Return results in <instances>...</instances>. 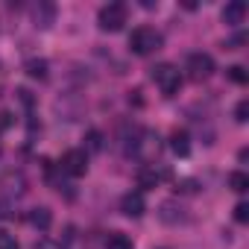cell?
<instances>
[{"label": "cell", "mask_w": 249, "mask_h": 249, "mask_svg": "<svg viewBox=\"0 0 249 249\" xmlns=\"http://www.w3.org/2000/svg\"><path fill=\"white\" fill-rule=\"evenodd\" d=\"M24 71H27V76H33V79H47V62H44V59H30V62L24 65Z\"/></svg>", "instance_id": "11"}, {"label": "cell", "mask_w": 249, "mask_h": 249, "mask_svg": "<svg viewBox=\"0 0 249 249\" xmlns=\"http://www.w3.org/2000/svg\"><path fill=\"white\" fill-rule=\"evenodd\" d=\"M170 150H173L176 156H188V153H191V135H188L185 129L170 132Z\"/></svg>", "instance_id": "9"}, {"label": "cell", "mask_w": 249, "mask_h": 249, "mask_svg": "<svg viewBox=\"0 0 249 249\" xmlns=\"http://www.w3.org/2000/svg\"><path fill=\"white\" fill-rule=\"evenodd\" d=\"M138 185H141V188H156V185H159V173L150 170V167H141V170H138Z\"/></svg>", "instance_id": "13"}, {"label": "cell", "mask_w": 249, "mask_h": 249, "mask_svg": "<svg viewBox=\"0 0 249 249\" xmlns=\"http://www.w3.org/2000/svg\"><path fill=\"white\" fill-rule=\"evenodd\" d=\"M161 44H164V38H161V33L153 30V27H138V30H132V36H129V50H132L135 56H153L156 50H161Z\"/></svg>", "instance_id": "1"}, {"label": "cell", "mask_w": 249, "mask_h": 249, "mask_svg": "<svg viewBox=\"0 0 249 249\" xmlns=\"http://www.w3.org/2000/svg\"><path fill=\"white\" fill-rule=\"evenodd\" d=\"M62 170L71 176H85L88 173V153L85 150H68L62 156Z\"/></svg>", "instance_id": "5"}, {"label": "cell", "mask_w": 249, "mask_h": 249, "mask_svg": "<svg viewBox=\"0 0 249 249\" xmlns=\"http://www.w3.org/2000/svg\"><path fill=\"white\" fill-rule=\"evenodd\" d=\"M97 24H100V30H106V33L123 30V24H126V6H123V3H108V6H103L100 15H97Z\"/></svg>", "instance_id": "3"}, {"label": "cell", "mask_w": 249, "mask_h": 249, "mask_svg": "<svg viewBox=\"0 0 249 249\" xmlns=\"http://www.w3.org/2000/svg\"><path fill=\"white\" fill-rule=\"evenodd\" d=\"M120 211L126 214V217H141V214L147 211L144 194H138V191H129V194H123V199H120Z\"/></svg>", "instance_id": "6"}, {"label": "cell", "mask_w": 249, "mask_h": 249, "mask_svg": "<svg viewBox=\"0 0 249 249\" xmlns=\"http://www.w3.org/2000/svg\"><path fill=\"white\" fill-rule=\"evenodd\" d=\"M9 123H12V114H9V111H3V114H0V129H6Z\"/></svg>", "instance_id": "20"}, {"label": "cell", "mask_w": 249, "mask_h": 249, "mask_svg": "<svg viewBox=\"0 0 249 249\" xmlns=\"http://www.w3.org/2000/svg\"><path fill=\"white\" fill-rule=\"evenodd\" d=\"M173 211H182V208H176V202L170 199V202H164L161 205V220H167V223H176V220H182L179 214H173Z\"/></svg>", "instance_id": "16"}, {"label": "cell", "mask_w": 249, "mask_h": 249, "mask_svg": "<svg viewBox=\"0 0 249 249\" xmlns=\"http://www.w3.org/2000/svg\"><path fill=\"white\" fill-rule=\"evenodd\" d=\"M234 120H237V123H246V120H249V100H240V103L234 106Z\"/></svg>", "instance_id": "17"}, {"label": "cell", "mask_w": 249, "mask_h": 249, "mask_svg": "<svg viewBox=\"0 0 249 249\" xmlns=\"http://www.w3.org/2000/svg\"><path fill=\"white\" fill-rule=\"evenodd\" d=\"M85 150H88V153H100V150H103V132L91 129V132L85 135Z\"/></svg>", "instance_id": "15"}, {"label": "cell", "mask_w": 249, "mask_h": 249, "mask_svg": "<svg viewBox=\"0 0 249 249\" xmlns=\"http://www.w3.org/2000/svg\"><path fill=\"white\" fill-rule=\"evenodd\" d=\"M153 79H156V85L161 88V94H167V97L179 94V88H182V73H179V68H173V65H167V62L153 68Z\"/></svg>", "instance_id": "2"}, {"label": "cell", "mask_w": 249, "mask_h": 249, "mask_svg": "<svg viewBox=\"0 0 249 249\" xmlns=\"http://www.w3.org/2000/svg\"><path fill=\"white\" fill-rule=\"evenodd\" d=\"M0 249H21V246L9 231H0Z\"/></svg>", "instance_id": "19"}, {"label": "cell", "mask_w": 249, "mask_h": 249, "mask_svg": "<svg viewBox=\"0 0 249 249\" xmlns=\"http://www.w3.org/2000/svg\"><path fill=\"white\" fill-rule=\"evenodd\" d=\"M106 249H132V237L123 231H111L106 237Z\"/></svg>", "instance_id": "10"}, {"label": "cell", "mask_w": 249, "mask_h": 249, "mask_svg": "<svg viewBox=\"0 0 249 249\" xmlns=\"http://www.w3.org/2000/svg\"><path fill=\"white\" fill-rule=\"evenodd\" d=\"M234 220L237 223H249V202H237L234 205Z\"/></svg>", "instance_id": "18"}, {"label": "cell", "mask_w": 249, "mask_h": 249, "mask_svg": "<svg viewBox=\"0 0 249 249\" xmlns=\"http://www.w3.org/2000/svg\"><path fill=\"white\" fill-rule=\"evenodd\" d=\"M229 188H231L234 194H246V191H249V176H246L243 170L229 173Z\"/></svg>", "instance_id": "12"}, {"label": "cell", "mask_w": 249, "mask_h": 249, "mask_svg": "<svg viewBox=\"0 0 249 249\" xmlns=\"http://www.w3.org/2000/svg\"><path fill=\"white\" fill-rule=\"evenodd\" d=\"M214 73V59L208 53H191L188 56V76L194 82H202Z\"/></svg>", "instance_id": "4"}, {"label": "cell", "mask_w": 249, "mask_h": 249, "mask_svg": "<svg viewBox=\"0 0 249 249\" xmlns=\"http://www.w3.org/2000/svg\"><path fill=\"white\" fill-rule=\"evenodd\" d=\"M226 76H229L234 85H246V79H249V73H246V68H243V65H231V68L226 71Z\"/></svg>", "instance_id": "14"}, {"label": "cell", "mask_w": 249, "mask_h": 249, "mask_svg": "<svg viewBox=\"0 0 249 249\" xmlns=\"http://www.w3.org/2000/svg\"><path fill=\"white\" fill-rule=\"evenodd\" d=\"M243 18H246V3H243V0H231V3H226V9H223V24L237 27V24H243Z\"/></svg>", "instance_id": "7"}, {"label": "cell", "mask_w": 249, "mask_h": 249, "mask_svg": "<svg viewBox=\"0 0 249 249\" xmlns=\"http://www.w3.org/2000/svg\"><path fill=\"white\" fill-rule=\"evenodd\" d=\"M30 226H36L38 231H47V229L53 226V211H50V208H44V205L33 208V211H30Z\"/></svg>", "instance_id": "8"}]
</instances>
